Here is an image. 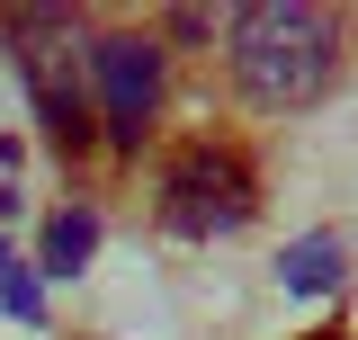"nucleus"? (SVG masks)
<instances>
[{"label": "nucleus", "mask_w": 358, "mask_h": 340, "mask_svg": "<svg viewBox=\"0 0 358 340\" xmlns=\"http://www.w3.org/2000/svg\"><path fill=\"white\" fill-rule=\"evenodd\" d=\"M224 45H233V81L251 108H313L341 72V9L251 0L224 18Z\"/></svg>", "instance_id": "f257e3e1"}, {"label": "nucleus", "mask_w": 358, "mask_h": 340, "mask_svg": "<svg viewBox=\"0 0 358 340\" xmlns=\"http://www.w3.org/2000/svg\"><path fill=\"white\" fill-rule=\"evenodd\" d=\"M9 36H18V81L36 99V126L54 153H90V81H81V45H72V9H9L0 18Z\"/></svg>", "instance_id": "f03ea898"}, {"label": "nucleus", "mask_w": 358, "mask_h": 340, "mask_svg": "<svg viewBox=\"0 0 358 340\" xmlns=\"http://www.w3.org/2000/svg\"><path fill=\"white\" fill-rule=\"evenodd\" d=\"M260 215V179L233 143H188L171 170H162V224L179 242H215V233H242Z\"/></svg>", "instance_id": "7ed1b4c3"}, {"label": "nucleus", "mask_w": 358, "mask_h": 340, "mask_svg": "<svg viewBox=\"0 0 358 340\" xmlns=\"http://www.w3.org/2000/svg\"><path fill=\"white\" fill-rule=\"evenodd\" d=\"M90 72H99V108H108V143L134 153L152 108H162V45L152 36H99L90 45Z\"/></svg>", "instance_id": "20e7f679"}, {"label": "nucleus", "mask_w": 358, "mask_h": 340, "mask_svg": "<svg viewBox=\"0 0 358 340\" xmlns=\"http://www.w3.org/2000/svg\"><path fill=\"white\" fill-rule=\"evenodd\" d=\"M278 278H287V287H296V296H322V287H331V278H341V233H305V242H296V251L278 260Z\"/></svg>", "instance_id": "39448f33"}, {"label": "nucleus", "mask_w": 358, "mask_h": 340, "mask_svg": "<svg viewBox=\"0 0 358 340\" xmlns=\"http://www.w3.org/2000/svg\"><path fill=\"white\" fill-rule=\"evenodd\" d=\"M90 251H99V215H90V206H72V215L45 224V269H54V278H72Z\"/></svg>", "instance_id": "423d86ee"}, {"label": "nucleus", "mask_w": 358, "mask_h": 340, "mask_svg": "<svg viewBox=\"0 0 358 340\" xmlns=\"http://www.w3.org/2000/svg\"><path fill=\"white\" fill-rule=\"evenodd\" d=\"M0 304H9L18 323H36V313H45V296H36V278H27V269H18V260H9V251H0Z\"/></svg>", "instance_id": "0eeeda50"}]
</instances>
